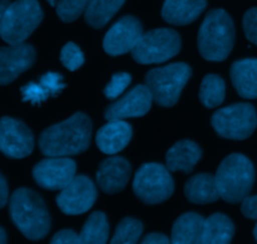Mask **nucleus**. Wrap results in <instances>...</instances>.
Listing matches in <instances>:
<instances>
[{"instance_id": "1", "label": "nucleus", "mask_w": 257, "mask_h": 244, "mask_svg": "<svg viewBox=\"0 0 257 244\" xmlns=\"http://www.w3.org/2000/svg\"><path fill=\"white\" fill-rule=\"evenodd\" d=\"M92 122L82 112L47 128L39 137V148L47 157H70L85 152L90 144Z\"/></svg>"}, {"instance_id": "2", "label": "nucleus", "mask_w": 257, "mask_h": 244, "mask_svg": "<svg viewBox=\"0 0 257 244\" xmlns=\"http://www.w3.org/2000/svg\"><path fill=\"white\" fill-rule=\"evenodd\" d=\"M10 217L15 227L30 240L47 237L50 230V215L47 205L37 192L19 188L10 198Z\"/></svg>"}, {"instance_id": "3", "label": "nucleus", "mask_w": 257, "mask_h": 244, "mask_svg": "<svg viewBox=\"0 0 257 244\" xmlns=\"http://www.w3.org/2000/svg\"><path fill=\"white\" fill-rule=\"evenodd\" d=\"M235 34L230 15L223 9L211 10L198 32V52L208 62H223L232 52Z\"/></svg>"}, {"instance_id": "4", "label": "nucleus", "mask_w": 257, "mask_h": 244, "mask_svg": "<svg viewBox=\"0 0 257 244\" xmlns=\"http://www.w3.org/2000/svg\"><path fill=\"white\" fill-rule=\"evenodd\" d=\"M220 197L225 202H243L255 183V168L246 155L233 153L221 162L216 173Z\"/></svg>"}, {"instance_id": "5", "label": "nucleus", "mask_w": 257, "mask_h": 244, "mask_svg": "<svg viewBox=\"0 0 257 244\" xmlns=\"http://www.w3.org/2000/svg\"><path fill=\"white\" fill-rule=\"evenodd\" d=\"M43 20V10L37 0H17L0 17V35L9 45L24 43Z\"/></svg>"}, {"instance_id": "6", "label": "nucleus", "mask_w": 257, "mask_h": 244, "mask_svg": "<svg viewBox=\"0 0 257 244\" xmlns=\"http://www.w3.org/2000/svg\"><path fill=\"white\" fill-rule=\"evenodd\" d=\"M192 70L186 63H173L156 68L146 74V85L158 105L171 108L178 102Z\"/></svg>"}, {"instance_id": "7", "label": "nucleus", "mask_w": 257, "mask_h": 244, "mask_svg": "<svg viewBox=\"0 0 257 244\" xmlns=\"http://www.w3.org/2000/svg\"><path fill=\"white\" fill-rule=\"evenodd\" d=\"M211 124L218 135L231 140H243L251 137L257 127V113L250 103H237L216 110Z\"/></svg>"}, {"instance_id": "8", "label": "nucleus", "mask_w": 257, "mask_h": 244, "mask_svg": "<svg viewBox=\"0 0 257 244\" xmlns=\"http://www.w3.org/2000/svg\"><path fill=\"white\" fill-rule=\"evenodd\" d=\"M181 45V37L176 30L161 28L145 33L131 54L140 64H160L176 57Z\"/></svg>"}, {"instance_id": "9", "label": "nucleus", "mask_w": 257, "mask_h": 244, "mask_svg": "<svg viewBox=\"0 0 257 244\" xmlns=\"http://www.w3.org/2000/svg\"><path fill=\"white\" fill-rule=\"evenodd\" d=\"M133 190L146 204H158L167 200L175 190V183L167 167L158 163H146L137 170Z\"/></svg>"}, {"instance_id": "10", "label": "nucleus", "mask_w": 257, "mask_h": 244, "mask_svg": "<svg viewBox=\"0 0 257 244\" xmlns=\"http://www.w3.org/2000/svg\"><path fill=\"white\" fill-rule=\"evenodd\" d=\"M77 164L67 157H49L38 163L33 177L39 187L48 190H63L75 178Z\"/></svg>"}, {"instance_id": "11", "label": "nucleus", "mask_w": 257, "mask_h": 244, "mask_svg": "<svg viewBox=\"0 0 257 244\" xmlns=\"http://www.w3.org/2000/svg\"><path fill=\"white\" fill-rule=\"evenodd\" d=\"M143 34L140 20L132 15H125L108 30L103 39V48L112 57L123 55L135 49Z\"/></svg>"}, {"instance_id": "12", "label": "nucleus", "mask_w": 257, "mask_h": 244, "mask_svg": "<svg viewBox=\"0 0 257 244\" xmlns=\"http://www.w3.org/2000/svg\"><path fill=\"white\" fill-rule=\"evenodd\" d=\"M97 199V188L85 175H78L69 185L60 190L57 204L64 214H83L94 204Z\"/></svg>"}, {"instance_id": "13", "label": "nucleus", "mask_w": 257, "mask_h": 244, "mask_svg": "<svg viewBox=\"0 0 257 244\" xmlns=\"http://www.w3.org/2000/svg\"><path fill=\"white\" fill-rule=\"evenodd\" d=\"M0 149L7 157L14 159L30 155L34 149L32 130L20 120L3 117L0 122Z\"/></svg>"}, {"instance_id": "14", "label": "nucleus", "mask_w": 257, "mask_h": 244, "mask_svg": "<svg viewBox=\"0 0 257 244\" xmlns=\"http://www.w3.org/2000/svg\"><path fill=\"white\" fill-rule=\"evenodd\" d=\"M152 94L147 85H137L124 97L115 100L105 109V119L123 120L127 118H138L147 114L152 107Z\"/></svg>"}, {"instance_id": "15", "label": "nucleus", "mask_w": 257, "mask_h": 244, "mask_svg": "<svg viewBox=\"0 0 257 244\" xmlns=\"http://www.w3.org/2000/svg\"><path fill=\"white\" fill-rule=\"evenodd\" d=\"M35 49L30 44L9 45L0 49V84L8 85L35 63Z\"/></svg>"}, {"instance_id": "16", "label": "nucleus", "mask_w": 257, "mask_h": 244, "mask_svg": "<svg viewBox=\"0 0 257 244\" xmlns=\"http://www.w3.org/2000/svg\"><path fill=\"white\" fill-rule=\"evenodd\" d=\"M130 162L123 157H110L99 164L97 170V183L107 194H115L123 190L131 177Z\"/></svg>"}, {"instance_id": "17", "label": "nucleus", "mask_w": 257, "mask_h": 244, "mask_svg": "<svg viewBox=\"0 0 257 244\" xmlns=\"http://www.w3.org/2000/svg\"><path fill=\"white\" fill-rule=\"evenodd\" d=\"M132 139V127L124 120H112L103 125L95 135L98 148L104 154H117Z\"/></svg>"}, {"instance_id": "18", "label": "nucleus", "mask_w": 257, "mask_h": 244, "mask_svg": "<svg viewBox=\"0 0 257 244\" xmlns=\"http://www.w3.org/2000/svg\"><path fill=\"white\" fill-rule=\"evenodd\" d=\"M202 158V149L193 140H180L166 154V167L170 172L191 173Z\"/></svg>"}, {"instance_id": "19", "label": "nucleus", "mask_w": 257, "mask_h": 244, "mask_svg": "<svg viewBox=\"0 0 257 244\" xmlns=\"http://www.w3.org/2000/svg\"><path fill=\"white\" fill-rule=\"evenodd\" d=\"M207 7V0H165L162 18L173 25H187L197 20Z\"/></svg>"}, {"instance_id": "20", "label": "nucleus", "mask_w": 257, "mask_h": 244, "mask_svg": "<svg viewBox=\"0 0 257 244\" xmlns=\"http://www.w3.org/2000/svg\"><path fill=\"white\" fill-rule=\"evenodd\" d=\"M231 80L238 95L245 99L257 98V59L236 60L230 70Z\"/></svg>"}, {"instance_id": "21", "label": "nucleus", "mask_w": 257, "mask_h": 244, "mask_svg": "<svg viewBox=\"0 0 257 244\" xmlns=\"http://www.w3.org/2000/svg\"><path fill=\"white\" fill-rule=\"evenodd\" d=\"M206 219L197 213H185L177 218L172 228L171 244H202Z\"/></svg>"}, {"instance_id": "22", "label": "nucleus", "mask_w": 257, "mask_h": 244, "mask_svg": "<svg viewBox=\"0 0 257 244\" xmlns=\"http://www.w3.org/2000/svg\"><path fill=\"white\" fill-rule=\"evenodd\" d=\"M185 195L195 204H208L216 202L220 198L216 177L207 173L193 175L186 183Z\"/></svg>"}, {"instance_id": "23", "label": "nucleus", "mask_w": 257, "mask_h": 244, "mask_svg": "<svg viewBox=\"0 0 257 244\" xmlns=\"http://www.w3.org/2000/svg\"><path fill=\"white\" fill-rule=\"evenodd\" d=\"M235 234V224L227 215L215 213L205 222L202 244H231Z\"/></svg>"}, {"instance_id": "24", "label": "nucleus", "mask_w": 257, "mask_h": 244, "mask_svg": "<svg viewBox=\"0 0 257 244\" xmlns=\"http://www.w3.org/2000/svg\"><path fill=\"white\" fill-rule=\"evenodd\" d=\"M124 3L125 0H92L84 14L85 23L94 29H100L114 17Z\"/></svg>"}, {"instance_id": "25", "label": "nucleus", "mask_w": 257, "mask_h": 244, "mask_svg": "<svg viewBox=\"0 0 257 244\" xmlns=\"http://www.w3.org/2000/svg\"><path fill=\"white\" fill-rule=\"evenodd\" d=\"M109 224L103 212H94L88 217L79 234L80 244H107Z\"/></svg>"}, {"instance_id": "26", "label": "nucleus", "mask_w": 257, "mask_h": 244, "mask_svg": "<svg viewBox=\"0 0 257 244\" xmlns=\"http://www.w3.org/2000/svg\"><path fill=\"white\" fill-rule=\"evenodd\" d=\"M226 95L225 80L217 74H207L200 88V100L206 108H217L222 104Z\"/></svg>"}, {"instance_id": "27", "label": "nucleus", "mask_w": 257, "mask_h": 244, "mask_svg": "<svg viewBox=\"0 0 257 244\" xmlns=\"http://www.w3.org/2000/svg\"><path fill=\"white\" fill-rule=\"evenodd\" d=\"M143 232V224L135 218H124L115 228L110 244H137Z\"/></svg>"}, {"instance_id": "28", "label": "nucleus", "mask_w": 257, "mask_h": 244, "mask_svg": "<svg viewBox=\"0 0 257 244\" xmlns=\"http://www.w3.org/2000/svg\"><path fill=\"white\" fill-rule=\"evenodd\" d=\"M92 0H59L57 5V14L64 23H72L87 12Z\"/></svg>"}, {"instance_id": "29", "label": "nucleus", "mask_w": 257, "mask_h": 244, "mask_svg": "<svg viewBox=\"0 0 257 244\" xmlns=\"http://www.w3.org/2000/svg\"><path fill=\"white\" fill-rule=\"evenodd\" d=\"M60 62L70 72H75L84 64V55L75 43H67L60 52Z\"/></svg>"}, {"instance_id": "30", "label": "nucleus", "mask_w": 257, "mask_h": 244, "mask_svg": "<svg viewBox=\"0 0 257 244\" xmlns=\"http://www.w3.org/2000/svg\"><path fill=\"white\" fill-rule=\"evenodd\" d=\"M131 82H132V77H131L130 73L120 72L113 74L110 82L108 83L104 88L105 98H108V99L110 100L117 99V98L120 97V94L130 87Z\"/></svg>"}, {"instance_id": "31", "label": "nucleus", "mask_w": 257, "mask_h": 244, "mask_svg": "<svg viewBox=\"0 0 257 244\" xmlns=\"http://www.w3.org/2000/svg\"><path fill=\"white\" fill-rule=\"evenodd\" d=\"M23 102H29L33 105H39L50 97L40 83H28L22 88Z\"/></svg>"}, {"instance_id": "32", "label": "nucleus", "mask_w": 257, "mask_h": 244, "mask_svg": "<svg viewBox=\"0 0 257 244\" xmlns=\"http://www.w3.org/2000/svg\"><path fill=\"white\" fill-rule=\"evenodd\" d=\"M40 84L44 87V89L49 93L50 97H57L67 85L63 83V75L54 72H48L40 78Z\"/></svg>"}, {"instance_id": "33", "label": "nucleus", "mask_w": 257, "mask_h": 244, "mask_svg": "<svg viewBox=\"0 0 257 244\" xmlns=\"http://www.w3.org/2000/svg\"><path fill=\"white\" fill-rule=\"evenodd\" d=\"M242 24L248 42L257 45V8H251L245 13Z\"/></svg>"}, {"instance_id": "34", "label": "nucleus", "mask_w": 257, "mask_h": 244, "mask_svg": "<svg viewBox=\"0 0 257 244\" xmlns=\"http://www.w3.org/2000/svg\"><path fill=\"white\" fill-rule=\"evenodd\" d=\"M50 244H80L79 235L70 229H63L55 233L50 240Z\"/></svg>"}, {"instance_id": "35", "label": "nucleus", "mask_w": 257, "mask_h": 244, "mask_svg": "<svg viewBox=\"0 0 257 244\" xmlns=\"http://www.w3.org/2000/svg\"><path fill=\"white\" fill-rule=\"evenodd\" d=\"M241 212L248 219H257V195H251L243 200Z\"/></svg>"}, {"instance_id": "36", "label": "nucleus", "mask_w": 257, "mask_h": 244, "mask_svg": "<svg viewBox=\"0 0 257 244\" xmlns=\"http://www.w3.org/2000/svg\"><path fill=\"white\" fill-rule=\"evenodd\" d=\"M141 244H171V240L162 233H151L146 235Z\"/></svg>"}, {"instance_id": "37", "label": "nucleus", "mask_w": 257, "mask_h": 244, "mask_svg": "<svg viewBox=\"0 0 257 244\" xmlns=\"http://www.w3.org/2000/svg\"><path fill=\"white\" fill-rule=\"evenodd\" d=\"M9 199V190H8V183L4 175H0V207L4 208Z\"/></svg>"}, {"instance_id": "38", "label": "nucleus", "mask_w": 257, "mask_h": 244, "mask_svg": "<svg viewBox=\"0 0 257 244\" xmlns=\"http://www.w3.org/2000/svg\"><path fill=\"white\" fill-rule=\"evenodd\" d=\"M10 5H12V3L9 0H0V17L9 9Z\"/></svg>"}, {"instance_id": "39", "label": "nucleus", "mask_w": 257, "mask_h": 244, "mask_svg": "<svg viewBox=\"0 0 257 244\" xmlns=\"http://www.w3.org/2000/svg\"><path fill=\"white\" fill-rule=\"evenodd\" d=\"M0 244H8V235L4 228H0Z\"/></svg>"}, {"instance_id": "40", "label": "nucleus", "mask_w": 257, "mask_h": 244, "mask_svg": "<svg viewBox=\"0 0 257 244\" xmlns=\"http://www.w3.org/2000/svg\"><path fill=\"white\" fill-rule=\"evenodd\" d=\"M48 3H49L52 7H55V8H57V5H58V3L55 2V0H48Z\"/></svg>"}, {"instance_id": "41", "label": "nucleus", "mask_w": 257, "mask_h": 244, "mask_svg": "<svg viewBox=\"0 0 257 244\" xmlns=\"http://www.w3.org/2000/svg\"><path fill=\"white\" fill-rule=\"evenodd\" d=\"M253 237H255V239H256V243H257V223H256L255 228H253Z\"/></svg>"}]
</instances>
